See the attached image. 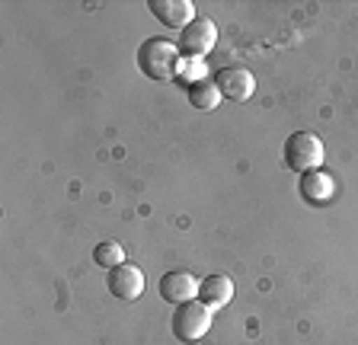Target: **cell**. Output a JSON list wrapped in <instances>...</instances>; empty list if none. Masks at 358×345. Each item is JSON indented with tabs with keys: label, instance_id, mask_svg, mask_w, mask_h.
Masks as SVG:
<instances>
[{
	"label": "cell",
	"instance_id": "8992f818",
	"mask_svg": "<svg viewBox=\"0 0 358 345\" xmlns=\"http://www.w3.org/2000/svg\"><path fill=\"white\" fill-rule=\"evenodd\" d=\"M199 278L195 275H189V272H182V269H170V272H164V278H160V298L164 300H170V304H186V300H199Z\"/></svg>",
	"mask_w": 358,
	"mask_h": 345
},
{
	"label": "cell",
	"instance_id": "4fadbf2b",
	"mask_svg": "<svg viewBox=\"0 0 358 345\" xmlns=\"http://www.w3.org/2000/svg\"><path fill=\"white\" fill-rule=\"evenodd\" d=\"M205 77H208V64H205V58H179V68H176L179 83L192 87V83L205 80Z\"/></svg>",
	"mask_w": 358,
	"mask_h": 345
},
{
	"label": "cell",
	"instance_id": "5b68a950",
	"mask_svg": "<svg viewBox=\"0 0 358 345\" xmlns=\"http://www.w3.org/2000/svg\"><path fill=\"white\" fill-rule=\"evenodd\" d=\"M106 288L119 300H138L144 294V272L134 263H122L106 272Z\"/></svg>",
	"mask_w": 358,
	"mask_h": 345
},
{
	"label": "cell",
	"instance_id": "7a4b0ae2",
	"mask_svg": "<svg viewBox=\"0 0 358 345\" xmlns=\"http://www.w3.org/2000/svg\"><path fill=\"white\" fill-rule=\"evenodd\" d=\"M323 157H327V147L313 131H294V135L285 141V166L294 172H313L323 166Z\"/></svg>",
	"mask_w": 358,
	"mask_h": 345
},
{
	"label": "cell",
	"instance_id": "277c9868",
	"mask_svg": "<svg viewBox=\"0 0 358 345\" xmlns=\"http://www.w3.org/2000/svg\"><path fill=\"white\" fill-rule=\"evenodd\" d=\"M179 54L182 58H205L217 45V26L205 16H195L186 29L179 32Z\"/></svg>",
	"mask_w": 358,
	"mask_h": 345
},
{
	"label": "cell",
	"instance_id": "ba28073f",
	"mask_svg": "<svg viewBox=\"0 0 358 345\" xmlns=\"http://www.w3.org/2000/svg\"><path fill=\"white\" fill-rule=\"evenodd\" d=\"M148 10L170 29H186L195 20V3L192 0H148Z\"/></svg>",
	"mask_w": 358,
	"mask_h": 345
},
{
	"label": "cell",
	"instance_id": "6da1fadb",
	"mask_svg": "<svg viewBox=\"0 0 358 345\" xmlns=\"http://www.w3.org/2000/svg\"><path fill=\"white\" fill-rule=\"evenodd\" d=\"M179 45L170 42V38H160V36H150L141 42L138 48V68L150 77V80H173L179 68Z\"/></svg>",
	"mask_w": 358,
	"mask_h": 345
},
{
	"label": "cell",
	"instance_id": "30bf717a",
	"mask_svg": "<svg viewBox=\"0 0 358 345\" xmlns=\"http://www.w3.org/2000/svg\"><path fill=\"white\" fill-rule=\"evenodd\" d=\"M199 300L208 310H221L234 300V281L227 275H208L199 285Z\"/></svg>",
	"mask_w": 358,
	"mask_h": 345
},
{
	"label": "cell",
	"instance_id": "3957f363",
	"mask_svg": "<svg viewBox=\"0 0 358 345\" xmlns=\"http://www.w3.org/2000/svg\"><path fill=\"white\" fill-rule=\"evenodd\" d=\"M211 314L201 300H186V304H179L176 314H173V336L179 342H199V339L208 336L211 330Z\"/></svg>",
	"mask_w": 358,
	"mask_h": 345
},
{
	"label": "cell",
	"instance_id": "8fae6325",
	"mask_svg": "<svg viewBox=\"0 0 358 345\" xmlns=\"http://www.w3.org/2000/svg\"><path fill=\"white\" fill-rule=\"evenodd\" d=\"M186 96H189V103H192V109H199V112H211V109H217V103L224 99L221 90H217L215 77H205V80L186 87Z\"/></svg>",
	"mask_w": 358,
	"mask_h": 345
},
{
	"label": "cell",
	"instance_id": "52a82bcc",
	"mask_svg": "<svg viewBox=\"0 0 358 345\" xmlns=\"http://www.w3.org/2000/svg\"><path fill=\"white\" fill-rule=\"evenodd\" d=\"M215 83L221 90V96L234 99V103H246L256 93V77L246 68H221L215 74Z\"/></svg>",
	"mask_w": 358,
	"mask_h": 345
},
{
	"label": "cell",
	"instance_id": "7c38bea8",
	"mask_svg": "<svg viewBox=\"0 0 358 345\" xmlns=\"http://www.w3.org/2000/svg\"><path fill=\"white\" fill-rule=\"evenodd\" d=\"M93 263H96L99 269H115V265L125 263V247H122L119 240L99 243V247L93 249Z\"/></svg>",
	"mask_w": 358,
	"mask_h": 345
},
{
	"label": "cell",
	"instance_id": "9c48e42d",
	"mask_svg": "<svg viewBox=\"0 0 358 345\" xmlns=\"http://www.w3.org/2000/svg\"><path fill=\"white\" fill-rule=\"evenodd\" d=\"M301 198L310 205H327L336 198V179L327 170H313L301 176Z\"/></svg>",
	"mask_w": 358,
	"mask_h": 345
}]
</instances>
